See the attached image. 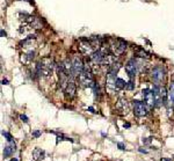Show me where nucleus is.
<instances>
[{
    "label": "nucleus",
    "mask_w": 174,
    "mask_h": 161,
    "mask_svg": "<svg viewBox=\"0 0 174 161\" xmlns=\"http://www.w3.org/2000/svg\"><path fill=\"white\" fill-rule=\"evenodd\" d=\"M55 69V65H53V60L49 57H45L43 58L40 63L37 64V67H36V74L37 75H42V77H50L52 74V71Z\"/></svg>",
    "instance_id": "1"
},
{
    "label": "nucleus",
    "mask_w": 174,
    "mask_h": 161,
    "mask_svg": "<svg viewBox=\"0 0 174 161\" xmlns=\"http://www.w3.org/2000/svg\"><path fill=\"white\" fill-rule=\"evenodd\" d=\"M79 79V83L81 85V87H89L92 88L94 85H95V81H94V78H93V74L91 72V69L87 67V65H85L82 72L79 74L78 77Z\"/></svg>",
    "instance_id": "3"
},
{
    "label": "nucleus",
    "mask_w": 174,
    "mask_h": 161,
    "mask_svg": "<svg viewBox=\"0 0 174 161\" xmlns=\"http://www.w3.org/2000/svg\"><path fill=\"white\" fill-rule=\"evenodd\" d=\"M151 78L156 85H160L166 78V71L163 66H154L151 71Z\"/></svg>",
    "instance_id": "4"
},
{
    "label": "nucleus",
    "mask_w": 174,
    "mask_h": 161,
    "mask_svg": "<svg viewBox=\"0 0 174 161\" xmlns=\"http://www.w3.org/2000/svg\"><path fill=\"white\" fill-rule=\"evenodd\" d=\"M15 151H16V145H15V143L12 140V142H9V143L5 146V148H4V158H8V157H10Z\"/></svg>",
    "instance_id": "15"
},
{
    "label": "nucleus",
    "mask_w": 174,
    "mask_h": 161,
    "mask_svg": "<svg viewBox=\"0 0 174 161\" xmlns=\"http://www.w3.org/2000/svg\"><path fill=\"white\" fill-rule=\"evenodd\" d=\"M136 54H137L138 57H140V58H146V59L150 58V54H148L145 50H143V49H137V50H136Z\"/></svg>",
    "instance_id": "17"
},
{
    "label": "nucleus",
    "mask_w": 174,
    "mask_h": 161,
    "mask_svg": "<svg viewBox=\"0 0 174 161\" xmlns=\"http://www.w3.org/2000/svg\"><path fill=\"white\" fill-rule=\"evenodd\" d=\"M64 90H65V95H66V98H68L72 100V98H74V96L77 95V86H76L74 81L70 80L69 83H68V86H66V88Z\"/></svg>",
    "instance_id": "12"
},
{
    "label": "nucleus",
    "mask_w": 174,
    "mask_h": 161,
    "mask_svg": "<svg viewBox=\"0 0 174 161\" xmlns=\"http://www.w3.org/2000/svg\"><path fill=\"white\" fill-rule=\"evenodd\" d=\"M124 127H130V124H129V123H124Z\"/></svg>",
    "instance_id": "25"
},
{
    "label": "nucleus",
    "mask_w": 174,
    "mask_h": 161,
    "mask_svg": "<svg viewBox=\"0 0 174 161\" xmlns=\"http://www.w3.org/2000/svg\"><path fill=\"white\" fill-rule=\"evenodd\" d=\"M125 71L128 73V75L132 79V78L136 75V73L139 71L137 60H136V59H130V60L127 63V65H125Z\"/></svg>",
    "instance_id": "10"
},
{
    "label": "nucleus",
    "mask_w": 174,
    "mask_h": 161,
    "mask_svg": "<svg viewBox=\"0 0 174 161\" xmlns=\"http://www.w3.org/2000/svg\"><path fill=\"white\" fill-rule=\"evenodd\" d=\"M134 113L136 116L143 117L148 115V106L144 103V102H140V101H134Z\"/></svg>",
    "instance_id": "8"
},
{
    "label": "nucleus",
    "mask_w": 174,
    "mask_h": 161,
    "mask_svg": "<svg viewBox=\"0 0 174 161\" xmlns=\"http://www.w3.org/2000/svg\"><path fill=\"white\" fill-rule=\"evenodd\" d=\"M2 83H4V85H7V83H8V80H2Z\"/></svg>",
    "instance_id": "26"
},
{
    "label": "nucleus",
    "mask_w": 174,
    "mask_h": 161,
    "mask_svg": "<svg viewBox=\"0 0 174 161\" xmlns=\"http://www.w3.org/2000/svg\"><path fill=\"white\" fill-rule=\"evenodd\" d=\"M116 74L114 72L109 71L107 72V81H106V89L108 90L110 94H113L114 92L116 90Z\"/></svg>",
    "instance_id": "7"
},
{
    "label": "nucleus",
    "mask_w": 174,
    "mask_h": 161,
    "mask_svg": "<svg viewBox=\"0 0 174 161\" xmlns=\"http://www.w3.org/2000/svg\"><path fill=\"white\" fill-rule=\"evenodd\" d=\"M108 50L114 56H120L127 50V43L120 38H110L108 41Z\"/></svg>",
    "instance_id": "2"
},
{
    "label": "nucleus",
    "mask_w": 174,
    "mask_h": 161,
    "mask_svg": "<svg viewBox=\"0 0 174 161\" xmlns=\"http://www.w3.org/2000/svg\"><path fill=\"white\" fill-rule=\"evenodd\" d=\"M72 65H73V73H74V77H79V74L82 72L85 65L81 62V59L79 58L78 56H74L73 59H72Z\"/></svg>",
    "instance_id": "11"
},
{
    "label": "nucleus",
    "mask_w": 174,
    "mask_h": 161,
    "mask_svg": "<svg viewBox=\"0 0 174 161\" xmlns=\"http://www.w3.org/2000/svg\"><path fill=\"white\" fill-rule=\"evenodd\" d=\"M142 95L144 98V102L148 108L156 107V102H154V95H153V90L151 89H143Z\"/></svg>",
    "instance_id": "9"
},
{
    "label": "nucleus",
    "mask_w": 174,
    "mask_h": 161,
    "mask_svg": "<svg viewBox=\"0 0 174 161\" xmlns=\"http://www.w3.org/2000/svg\"><path fill=\"white\" fill-rule=\"evenodd\" d=\"M79 51L81 54L91 56L95 50H94V46L91 43L89 40H80L79 41Z\"/></svg>",
    "instance_id": "6"
},
{
    "label": "nucleus",
    "mask_w": 174,
    "mask_h": 161,
    "mask_svg": "<svg viewBox=\"0 0 174 161\" xmlns=\"http://www.w3.org/2000/svg\"><path fill=\"white\" fill-rule=\"evenodd\" d=\"M20 118H21L23 122H26V123L28 122V117H27L26 115H21V116H20Z\"/></svg>",
    "instance_id": "22"
},
{
    "label": "nucleus",
    "mask_w": 174,
    "mask_h": 161,
    "mask_svg": "<svg viewBox=\"0 0 174 161\" xmlns=\"http://www.w3.org/2000/svg\"><path fill=\"white\" fill-rule=\"evenodd\" d=\"M117 146H118V148H120V150H124V147H125V146H124V144H122V143H118L117 144Z\"/></svg>",
    "instance_id": "23"
},
{
    "label": "nucleus",
    "mask_w": 174,
    "mask_h": 161,
    "mask_svg": "<svg viewBox=\"0 0 174 161\" xmlns=\"http://www.w3.org/2000/svg\"><path fill=\"white\" fill-rule=\"evenodd\" d=\"M153 95H154V102H156V107L159 108L164 104V100L161 96V87L159 85H154L153 87Z\"/></svg>",
    "instance_id": "13"
},
{
    "label": "nucleus",
    "mask_w": 174,
    "mask_h": 161,
    "mask_svg": "<svg viewBox=\"0 0 174 161\" xmlns=\"http://www.w3.org/2000/svg\"><path fill=\"white\" fill-rule=\"evenodd\" d=\"M57 74H58V81H59V86L62 88H66L68 83H69V74L66 73L64 66H63V63L62 64H58L57 65Z\"/></svg>",
    "instance_id": "5"
},
{
    "label": "nucleus",
    "mask_w": 174,
    "mask_h": 161,
    "mask_svg": "<svg viewBox=\"0 0 174 161\" xmlns=\"http://www.w3.org/2000/svg\"><path fill=\"white\" fill-rule=\"evenodd\" d=\"M135 88V83H134V81H132V79H131L129 82H127V86H125V89L128 90H132Z\"/></svg>",
    "instance_id": "19"
},
{
    "label": "nucleus",
    "mask_w": 174,
    "mask_h": 161,
    "mask_svg": "<svg viewBox=\"0 0 174 161\" xmlns=\"http://www.w3.org/2000/svg\"><path fill=\"white\" fill-rule=\"evenodd\" d=\"M2 136H5V137L7 138V140H8V142H12V140H13L12 136H10L9 133H7V132H5V131H2Z\"/></svg>",
    "instance_id": "20"
},
{
    "label": "nucleus",
    "mask_w": 174,
    "mask_h": 161,
    "mask_svg": "<svg viewBox=\"0 0 174 161\" xmlns=\"http://www.w3.org/2000/svg\"><path fill=\"white\" fill-rule=\"evenodd\" d=\"M125 86H127V82L121 79V78H116V87L117 88H120V89H123V88H125Z\"/></svg>",
    "instance_id": "18"
},
{
    "label": "nucleus",
    "mask_w": 174,
    "mask_h": 161,
    "mask_svg": "<svg viewBox=\"0 0 174 161\" xmlns=\"http://www.w3.org/2000/svg\"><path fill=\"white\" fill-rule=\"evenodd\" d=\"M45 157V152L42 148H35L33 152V158L35 161H42Z\"/></svg>",
    "instance_id": "16"
},
{
    "label": "nucleus",
    "mask_w": 174,
    "mask_h": 161,
    "mask_svg": "<svg viewBox=\"0 0 174 161\" xmlns=\"http://www.w3.org/2000/svg\"><path fill=\"white\" fill-rule=\"evenodd\" d=\"M41 133H42V132H41L40 130H37V131H34V132H33V136H34V137H40Z\"/></svg>",
    "instance_id": "21"
},
{
    "label": "nucleus",
    "mask_w": 174,
    "mask_h": 161,
    "mask_svg": "<svg viewBox=\"0 0 174 161\" xmlns=\"http://www.w3.org/2000/svg\"><path fill=\"white\" fill-rule=\"evenodd\" d=\"M139 152L140 153H148V151H146V150H143V148H139Z\"/></svg>",
    "instance_id": "24"
},
{
    "label": "nucleus",
    "mask_w": 174,
    "mask_h": 161,
    "mask_svg": "<svg viewBox=\"0 0 174 161\" xmlns=\"http://www.w3.org/2000/svg\"><path fill=\"white\" fill-rule=\"evenodd\" d=\"M116 110L121 114V115H127L129 111V104L127 102V100L124 98H120L116 103Z\"/></svg>",
    "instance_id": "14"
}]
</instances>
